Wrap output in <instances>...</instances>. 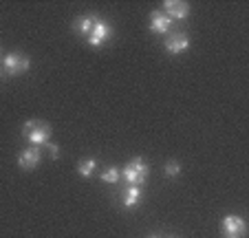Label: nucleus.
Masks as SVG:
<instances>
[{"instance_id":"f257e3e1","label":"nucleus","mask_w":249,"mask_h":238,"mask_svg":"<svg viewBox=\"0 0 249 238\" xmlns=\"http://www.w3.org/2000/svg\"><path fill=\"white\" fill-rule=\"evenodd\" d=\"M22 137L27 141H31V146L36 148H42L49 144V137H51V126L47 122H40V119H29L22 126Z\"/></svg>"},{"instance_id":"f03ea898","label":"nucleus","mask_w":249,"mask_h":238,"mask_svg":"<svg viewBox=\"0 0 249 238\" xmlns=\"http://www.w3.org/2000/svg\"><path fill=\"white\" fill-rule=\"evenodd\" d=\"M148 174H150L148 161L141 157H135L130 164H126V168H124V179H126L128 185H141V183H146Z\"/></svg>"},{"instance_id":"7ed1b4c3","label":"nucleus","mask_w":249,"mask_h":238,"mask_svg":"<svg viewBox=\"0 0 249 238\" xmlns=\"http://www.w3.org/2000/svg\"><path fill=\"white\" fill-rule=\"evenodd\" d=\"M29 66H31V60L27 55H20V53H7L2 57V75H7V77L27 73Z\"/></svg>"},{"instance_id":"20e7f679","label":"nucleus","mask_w":249,"mask_h":238,"mask_svg":"<svg viewBox=\"0 0 249 238\" xmlns=\"http://www.w3.org/2000/svg\"><path fill=\"white\" fill-rule=\"evenodd\" d=\"M221 232H223V238H245L247 223L238 214H227L221 223Z\"/></svg>"},{"instance_id":"39448f33","label":"nucleus","mask_w":249,"mask_h":238,"mask_svg":"<svg viewBox=\"0 0 249 238\" xmlns=\"http://www.w3.org/2000/svg\"><path fill=\"white\" fill-rule=\"evenodd\" d=\"M188 49H190V37H188V33H183V31L170 33L168 40H165V51L172 53V55H179V53L188 51Z\"/></svg>"},{"instance_id":"423d86ee","label":"nucleus","mask_w":249,"mask_h":238,"mask_svg":"<svg viewBox=\"0 0 249 238\" xmlns=\"http://www.w3.org/2000/svg\"><path fill=\"white\" fill-rule=\"evenodd\" d=\"M163 14L170 20H185L190 16V5L183 0H165L163 2Z\"/></svg>"},{"instance_id":"0eeeda50","label":"nucleus","mask_w":249,"mask_h":238,"mask_svg":"<svg viewBox=\"0 0 249 238\" xmlns=\"http://www.w3.org/2000/svg\"><path fill=\"white\" fill-rule=\"evenodd\" d=\"M40 159H42V154H40V148H36V146H31V148L22 150L18 157V165L22 170H36L40 164Z\"/></svg>"},{"instance_id":"6e6552de","label":"nucleus","mask_w":249,"mask_h":238,"mask_svg":"<svg viewBox=\"0 0 249 238\" xmlns=\"http://www.w3.org/2000/svg\"><path fill=\"white\" fill-rule=\"evenodd\" d=\"M113 36V29H110L108 22H104V20H97V24L93 27V31H90L89 36V44L90 47H102V42L106 40V37Z\"/></svg>"},{"instance_id":"1a4fd4ad","label":"nucleus","mask_w":249,"mask_h":238,"mask_svg":"<svg viewBox=\"0 0 249 238\" xmlns=\"http://www.w3.org/2000/svg\"><path fill=\"white\" fill-rule=\"evenodd\" d=\"M170 27H172V20H170L163 11H152V14H150V29H152V33L165 36V33H170Z\"/></svg>"},{"instance_id":"9d476101","label":"nucleus","mask_w":249,"mask_h":238,"mask_svg":"<svg viewBox=\"0 0 249 238\" xmlns=\"http://www.w3.org/2000/svg\"><path fill=\"white\" fill-rule=\"evenodd\" d=\"M97 16L95 14H90V16H80V18L73 22V31L75 33H80V36H86L89 37L90 36V31H93V27L97 24Z\"/></svg>"},{"instance_id":"9b49d317","label":"nucleus","mask_w":249,"mask_h":238,"mask_svg":"<svg viewBox=\"0 0 249 238\" xmlns=\"http://www.w3.org/2000/svg\"><path fill=\"white\" fill-rule=\"evenodd\" d=\"M139 199H141V187L139 185L126 187V192H124V207H126V210H135V207L139 205Z\"/></svg>"},{"instance_id":"f8f14e48","label":"nucleus","mask_w":249,"mask_h":238,"mask_svg":"<svg viewBox=\"0 0 249 238\" xmlns=\"http://www.w3.org/2000/svg\"><path fill=\"white\" fill-rule=\"evenodd\" d=\"M95 165H97V161H95V159H84V161H80V164H77V172H80V177L89 179L90 174L95 172Z\"/></svg>"},{"instance_id":"ddd939ff","label":"nucleus","mask_w":249,"mask_h":238,"mask_svg":"<svg viewBox=\"0 0 249 238\" xmlns=\"http://www.w3.org/2000/svg\"><path fill=\"white\" fill-rule=\"evenodd\" d=\"M102 181H104V183H117V181H119V170L115 168V165L106 168V170L102 172Z\"/></svg>"},{"instance_id":"4468645a","label":"nucleus","mask_w":249,"mask_h":238,"mask_svg":"<svg viewBox=\"0 0 249 238\" xmlns=\"http://www.w3.org/2000/svg\"><path fill=\"white\" fill-rule=\"evenodd\" d=\"M163 170H165V174H168V177H179V174H181V164H179V161H168Z\"/></svg>"},{"instance_id":"2eb2a0df","label":"nucleus","mask_w":249,"mask_h":238,"mask_svg":"<svg viewBox=\"0 0 249 238\" xmlns=\"http://www.w3.org/2000/svg\"><path fill=\"white\" fill-rule=\"evenodd\" d=\"M47 148H49V154H51V159L60 157V146H57V144H47Z\"/></svg>"},{"instance_id":"dca6fc26","label":"nucleus","mask_w":249,"mask_h":238,"mask_svg":"<svg viewBox=\"0 0 249 238\" xmlns=\"http://www.w3.org/2000/svg\"><path fill=\"white\" fill-rule=\"evenodd\" d=\"M148 238H161V236H159V234H150V236H148Z\"/></svg>"},{"instance_id":"f3484780","label":"nucleus","mask_w":249,"mask_h":238,"mask_svg":"<svg viewBox=\"0 0 249 238\" xmlns=\"http://www.w3.org/2000/svg\"><path fill=\"white\" fill-rule=\"evenodd\" d=\"M165 238H179V236H165Z\"/></svg>"},{"instance_id":"a211bd4d","label":"nucleus","mask_w":249,"mask_h":238,"mask_svg":"<svg viewBox=\"0 0 249 238\" xmlns=\"http://www.w3.org/2000/svg\"><path fill=\"white\" fill-rule=\"evenodd\" d=\"M0 79H2V71H0Z\"/></svg>"},{"instance_id":"6ab92c4d","label":"nucleus","mask_w":249,"mask_h":238,"mask_svg":"<svg viewBox=\"0 0 249 238\" xmlns=\"http://www.w3.org/2000/svg\"><path fill=\"white\" fill-rule=\"evenodd\" d=\"M0 60H2V51H0Z\"/></svg>"}]
</instances>
